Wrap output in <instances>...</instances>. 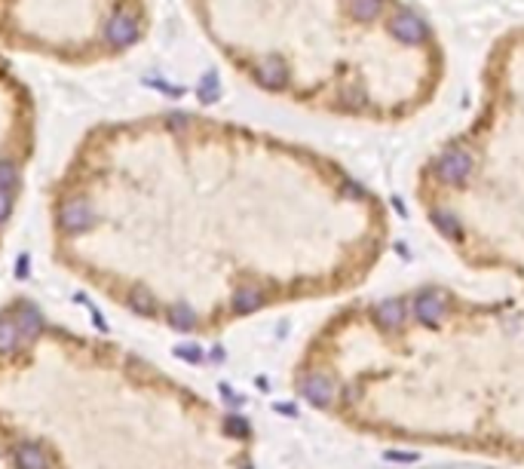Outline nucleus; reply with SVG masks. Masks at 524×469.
Instances as JSON below:
<instances>
[{"label": "nucleus", "instance_id": "nucleus-1", "mask_svg": "<svg viewBox=\"0 0 524 469\" xmlns=\"http://www.w3.org/2000/svg\"><path fill=\"white\" fill-rule=\"evenodd\" d=\"M411 313H414V319L417 322H423V325H429V329H436V325H441L448 319V313H451V301H448V294L445 292H438V289H423L414 298V304H411Z\"/></svg>", "mask_w": 524, "mask_h": 469}, {"label": "nucleus", "instance_id": "nucleus-2", "mask_svg": "<svg viewBox=\"0 0 524 469\" xmlns=\"http://www.w3.org/2000/svg\"><path fill=\"white\" fill-rule=\"evenodd\" d=\"M436 178L445 181V185H463V181L472 175V157L463 148H451L436 160Z\"/></svg>", "mask_w": 524, "mask_h": 469}, {"label": "nucleus", "instance_id": "nucleus-3", "mask_svg": "<svg viewBox=\"0 0 524 469\" xmlns=\"http://www.w3.org/2000/svg\"><path fill=\"white\" fill-rule=\"evenodd\" d=\"M389 34H393L399 43H420V40H426L429 28L423 25V19L420 16L402 9V13H396L393 19H389Z\"/></svg>", "mask_w": 524, "mask_h": 469}, {"label": "nucleus", "instance_id": "nucleus-4", "mask_svg": "<svg viewBox=\"0 0 524 469\" xmlns=\"http://www.w3.org/2000/svg\"><path fill=\"white\" fill-rule=\"evenodd\" d=\"M58 224L71 233H80V230H89L92 224H96V215H92V209L83 200H71L58 209Z\"/></svg>", "mask_w": 524, "mask_h": 469}, {"label": "nucleus", "instance_id": "nucleus-5", "mask_svg": "<svg viewBox=\"0 0 524 469\" xmlns=\"http://www.w3.org/2000/svg\"><path fill=\"white\" fill-rule=\"evenodd\" d=\"M301 393L307 396V402H313L316 408H328V405L334 402L337 386H334L332 377H325V374H310V377H304Z\"/></svg>", "mask_w": 524, "mask_h": 469}, {"label": "nucleus", "instance_id": "nucleus-6", "mask_svg": "<svg viewBox=\"0 0 524 469\" xmlns=\"http://www.w3.org/2000/svg\"><path fill=\"white\" fill-rule=\"evenodd\" d=\"M374 319H377L380 329L396 331L399 325H405V319H408V304H405L402 298H386V301H380L377 310H374Z\"/></svg>", "mask_w": 524, "mask_h": 469}, {"label": "nucleus", "instance_id": "nucleus-7", "mask_svg": "<svg viewBox=\"0 0 524 469\" xmlns=\"http://www.w3.org/2000/svg\"><path fill=\"white\" fill-rule=\"evenodd\" d=\"M255 77H258V83L267 89H282L289 83V68H285L282 58H267V62L255 68Z\"/></svg>", "mask_w": 524, "mask_h": 469}, {"label": "nucleus", "instance_id": "nucleus-8", "mask_svg": "<svg viewBox=\"0 0 524 469\" xmlns=\"http://www.w3.org/2000/svg\"><path fill=\"white\" fill-rule=\"evenodd\" d=\"M108 37L114 40V43H132V40L138 37V19L129 16V13H120L114 22H111Z\"/></svg>", "mask_w": 524, "mask_h": 469}, {"label": "nucleus", "instance_id": "nucleus-9", "mask_svg": "<svg viewBox=\"0 0 524 469\" xmlns=\"http://www.w3.org/2000/svg\"><path fill=\"white\" fill-rule=\"evenodd\" d=\"M429 221H433L436 230L445 233L448 239H463V224H460V218L454 215V212H448V209H433V212H429Z\"/></svg>", "mask_w": 524, "mask_h": 469}, {"label": "nucleus", "instance_id": "nucleus-10", "mask_svg": "<svg viewBox=\"0 0 524 469\" xmlns=\"http://www.w3.org/2000/svg\"><path fill=\"white\" fill-rule=\"evenodd\" d=\"M13 457H16L19 469H46V463H49L40 445H19L13 451Z\"/></svg>", "mask_w": 524, "mask_h": 469}, {"label": "nucleus", "instance_id": "nucleus-11", "mask_svg": "<svg viewBox=\"0 0 524 469\" xmlns=\"http://www.w3.org/2000/svg\"><path fill=\"white\" fill-rule=\"evenodd\" d=\"M264 304V292L255 289V285H245V289H240L233 294V310L236 313H255Z\"/></svg>", "mask_w": 524, "mask_h": 469}, {"label": "nucleus", "instance_id": "nucleus-12", "mask_svg": "<svg viewBox=\"0 0 524 469\" xmlns=\"http://www.w3.org/2000/svg\"><path fill=\"white\" fill-rule=\"evenodd\" d=\"M19 341H22V331H19V322L13 319H0V353H13Z\"/></svg>", "mask_w": 524, "mask_h": 469}, {"label": "nucleus", "instance_id": "nucleus-13", "mask_svg": "<svg viewBox=\"0 0 524 469\" xmlns=\"http://www.w3.org/2000/svg\"><path fill=\"white\" fill-rule=\"evenodd\" d=\"M129 307L135 310V313H153L157 301H153V294L148 289H132L129 292Z\"/></svg>", "mask_w": 524, "mask_h": 469}, {"label": "nucleus", "instance_id": "nucleus-14", "mask_svg": "<svg viewBox=\"0 0 524 469\" xmlns=\"http://www.w3.org/2000/svg\"><path fill=\"white\" fill-rule=\"evenodd\" d=\"M169 322L175 325V329H181V331H190L193 325H197V313H193L190 307H172L169 310Z\"/></svg>", "mask_w": 524, "mask_h": 469}, {"label": "nucleus", "instance_id": "nucleus-15", "mask_svg": "<svg viewBox=\"0 0 524 469\" xmlns=\"http://www.w3.org/2000/svg\"><path fill=\"white\" fill-rule=\"evenodd\" d=\"M380 6H384V0H349V9L356 19H374Z\"/></svg>", "mask_w": 524, "mask_h": 469}, {"label": "nucleus", "instance_id": "nucleus-16", "mask_svg": "<svg viewBox=\"0 0 524 469\" xmlns=\"http://www.w3.org/2000/svg\"><path fill=\"white\" fill-rule=\"evenodd\" d=\"M19 331H22V338H34V334L40 331V316L34 307H28L22 313V319H19Z\"/></svg>", "mask_w": 524, "mask_h": 469}, {"label": "nucleus", "instance_id": "nucleus-17", "mask_svg": "<svg viewBox=\"0 0 524 469\" xmlns=\"http://www.w3.org/2000/svg\"><path fill=\"white\" fill-rule=\"evenodd\" d=\"M341 105L346 110H362L368 105V98H365L362 89H344V93H341Z\"/></svg>", "mask_w": 524, "mask_h": 469}, {"label": "nucleus", "instance_id": "nucleus-18", "mask_svg": "<svg viewBox=\"0 0 524 469\" xmlns=\"http://www.w3.org/2000/svg\"><path fill=\"white\" fill-rule=\"evenodd\" d=\"M19 185V172H16V166L13 163H0V190H6V193H13V187Z\"/></svg>", "mask_w": 524, "mask_h": 469}, {"label": "nucleus", "instance_id": "nucleus-19", "mask_svg": "<svg viewBox=\"0 0 524 469\" xmlns=\"http://www.w3.org/2000/svg\"><path fill=\"white\" fill-rule=\"evenodd\" d=\"M224 426H227V433L236 436V438H242L245 433H249V423H245L242 417H227V421H224Z\"/></svg>", "mask_w": 524, "mask_h": 469}, {"label": "nucleus", "instance_id": "nucleus-20", "mask_svg": "<svg viewBox=\"0 0 524 469\" xmlns=\"http://www.w3.org/2000/svg\"><path fill=\"white\" fill-rule=\"evenodd\" d=\"M175 356H184V359H190V362H202V350L200 346H193V344L175 346Z\"/></svg>", "mask_w": 524, "mask_h": 469}, {"label": "nucleus", "instance_id": "nucleus-21", "mask_svg": "<svg viewBox=\"0 0 524 469\" xmlns=\"http://www.w3.org/2000/svg\"><path fill=\"white\" fill-rule=\"evenodd\" d=\"M9 206H13V193L0 190V221H4L9 215Z\"/></svg>", "mask_w": 524, "mask_h": 469}, {"label": "nucleus", "instance_id": "nucleus-22", "mask_svg": "<svg viewBox=\"0 0 524 469\" xmlns=\"http://www.w3.org/2000/svg\"><path fill=\"white\" fill-rule=\"evenodd\" d=\"M386 457H389V460H396V463H411V460H417V454H411V451H405V454H402V451H389Z\"/></svg>", "mask_w": 524, "mask_h": 469}, {"label": "nucleus", "instance_id": "nucleus-23", "mask_svg": "<svg viewBox=\"0 0 524 469\" xmlns=\"http://www.w3.org/2000/svg\"><path fill=\"white\" fill-rule=\"evenodd\" d=\"M344 193H346V197H362V185H356V181H344Z\"/></svg>", "mask_w": 524, "mask_h": 469}, {"label": "nucleus", "instance_id": "nucleus-24", "mask_svg": "<svg viewBox=\"0 0 524 469\" xmlns=\"http://www.w3.org/2000/svg\"><path fill=\"white\" fill-rule=\"evenodd\" d=\"M276 411L285 414V417H294V405H276Z\"/></svg>", "mask_w": 524, "mask_h": 469}, {"label": "nucleus", "instance_id": "nucleus-25", "mask_svg": "<svg viewBox=\"0 0 524 469\" xmlns=\"http://www.w3.org/2000/svg\"><path fill=\"white\" fill-rule=\"evenodd\" d=\"M16 273H19V277H28V258L19 261V270H16Z\"/></svg>", "mask_w": 524, "mask_h": 469}]
</instances>
